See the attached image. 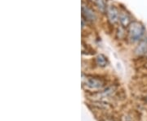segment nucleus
Masks as SVG:
<instances>
[{
  "label": "nucleus",
  "instance_id": "0eeeda50",
  "mask_svg": "<svg viewBox=\"0 0 147 121\" xmlns=\"http://www.w3.org/2000/svg\"><path fill=\"white\" fill-rule=\"evenodd\" d=\"M96 64L99 66V67H101V68H104L105 67L107 64H108V60H107V58L105 57L104 55L102 54H100L96 56Z\"/></svg>",
  "mask_w": 147,
  "mask_h": 121
},
{
  "label": "nucleus",
  "instance_id": "9d476101",
  "mask_svg": "<svg viewBox=\"0 0 147 121\" xmlns=\"http://www.w3.org/2000/svg\"><path fill=\"white\" fill-rule=\"evenodd\" d=\"M146 57H147V53H146Z\"/></svg>",
  "mask_w": 147,
  "mask_h": 121
},
{
  "label": "nucleus",
  "instance_id": "1a4fd4ad",
  "mask_svg": "<svg viewBox=\"0 0 147 121\" xmlns=\"http://www.w3.org/2000/svg\"><path fill=\"white\" fill-rule=\"evenodd\" d=\"M123 28L124 27H119V29H118V30H117V37L118 38H119V39H123V37H125V31H124V29H123Z\"/></svg>",
  "mask_w": 147,
  "mask_h": 121
},
{
  "label": "nucleus",
  "instance_id": "f257e3e1",
  "mask_svg": "<svg viewBox=\"0 0 147 121\" xmlns=\"http://www.w3.org/2000/svg\"><path fill=\"white\" fill-rule=\"evenodd\" d=\"M146 35V28L139 21H132L127 27V37L132 43L139 42Z\"/></svg>",
  "mask_w": 147,
  "mask_h": 121
},
{
  "label": "nucleus",
  "instance_id": "7ed1b4c3",
  "mask_svg": "<svg viewBox=\"0 0 147 121\" xmlns=\"http://www.w3.org/2000/svg\"><path fill=\"white\" fill-rule=\"evenodd\" d=\"M85 84L90 89L92 90H100L104 86V82L100 79L95 77H87L85 80Z\"/></svg>",
  "mask_w": 147,
  "mask_h": 121
},
{
  "label": "nucleus",
  "instance_id": "20e7f679",
  "mask_svg": "<svg viewBox=\"0 0 147 121\" xmlns=\"http://www.w3.org/2000/svg\"><path fill=\"white\" fill-rule=\"evenodd\" d=\"M82 15L83 17L87 21L94 22L96 20V16L93 11L90 8L88 5H85L84 3H82Z\"/></svg>",
  "mask_w": 147,
  "mask_h": 121
},
{
  "label": "nucleus",
  "instance_id": "f03ea898",
  "mask_svg": "<svg viewBox=\"0 0 147 121\" xmlns=\"http://www.w3.org/2000/svg\"><path fill=\"white\" fill-rule=\"evenodd\" d=\"M106 15L111 24H116L119 21V11L115 6H108L106 9Z\"/></svg>",
  "mask_w": 147,
  "mask_h": 121
},
{
  "label": "nucleus",
  "instance_id": "9b49d317",
  "mask_svg": "<svg viewBox=\"0 0 147 121\" xmlns=\"http://www.w3.org/2000/svg\"><path fill=\"white\" fill-rule=\"evenodd\" d=\"M94 1H95V0H94Z\"/></svg>",
  "mask_w": 147,
  "mask_h": 121
},
{
  "label": "nucleus",
  "instance_id": "6e6552de",
  "mask_svg": "<svg viewBox=\"0 0 147 121\" xmlns=\"http://www.w3.org/2000/svg\"><path fill=\"white\" fill-rule=\"evenodd\" d=\"M95 3H96L98 10L100 11V12H102V13L106 12L107 6H106V1L105 0H95Z\"/></svg>",
  "mask_w": 147,
  "mask_h": 121
},
{
  "label": "nucleus",
  "instance_id": "423d86ee",
  "mask_svg": "<svg viewBox=\"0 0 147 121\" xmlns=\"http://www.w3.org/2000/svg\"><path fill=\"white\" fill-rule=\"evenodd\" d=\"M135 53L137 55H144L147 53V39L143 38L141 42H139L137 47L135 49Z\"/></svg>",
  "mask_w": 147,
  "mask_h": 121
},
{
  "label": "nucleus",
  "instance_id": "39448f33",
  "mask_svg": "<svg viewBox=\"0 0 147 121\" xmlns=\"http://www.w3.org/2000/svg\"><path fill=\"white\" fill-rule=\"evenodd\" d=\"M119 21L120 22L121 26L124 27V28H127L128 25L132 22L130 15L125 11H119Z\"/></svg>",
  "mask_w": 147,
  "mask_h": 121
}]
</instances>
